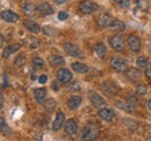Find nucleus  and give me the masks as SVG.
Returning a JSON list of instances; mask_svg holds the SVG:
<instances>
[{"mask_svg": "<svg viewBox=\"0 0 151 141\" xmlns=\"http://www.w3.org/2000/svg\"><path fill=\"white\" fill-rule=\"evenodd\" d=\"M24 61H26V56L24 54H19L17 58H15V60H14V65L15 66H22L23 64H24Z\"/></svg>", "mask_w": 151, "mask_h": 141, "instance_id": "30", "label": "nucleus"}, {"mask_svg": "<svg viewBox=\"0 0 151 141\" xmlns=\"http://www.w3.org/2000/svg\"><path fill=\"white\" fill-rule=\"evenodd\" d=\"M150 138H151V137H150Z\"/></svg>", "mask_w": 151, "mask_h": 141, "instance_id": "44", "label": "nucleus"}, {"mask_svg": "<svg viewBox=\"0 0 151 141\" xmlns=\"http://www.w3.org/2000/svg\"><path fill=\"white\" fill-rule=\"evenodd\" d=\"M7 128V125H6V122L2 119V118H0V131L1 132H4L5 130Z\"/></svg>", "mask_w": 151, "mask_h": 141, "instance_id": "36", "label": "nucleus"}, {"mask_svg": "<svg viewBox=\"0 0 151 141\" xmlns=\"http://www.w3.org/2000/svg\"><path fill=\"white\" fill-rule=\"evenodd\" d=\"M99 117L106 122H112L115 117V112L112 108H108V106H104L101 109H99V112H98Z\"/></svg>", "mask_w": 151, "mask_h": 141, "instance_id": "9", "label": "nucleus"}, {"mask_svg": "<svg viewBox=\"0 0 151 141\" xmlns=\"http://www.w3.org/2000/svg\"><path fill=\"white\" fill-rule=\"evenodd\" d=\"M93 52H94V54L98 58L102 59L106 56V52H107L106 45L104 43H98L96 45H94V48H93Z\"/></svg>", "mask_w": 151, "mask_h": 141, "instance_id": "17", "label": "nucleus"}, {"mask_svg": "<svg viewBox=\"0 0 151 141\" xmlns=\"http://www.w3.org/2000/svg\"><path fill=\"white\" fill-rule=\"evenodd\" d=\"M43 104H44V108H45L47 111H54V109L56 108V102L52 98H49V100L44 101Z\"/></svg>", "mask_w": 151, "mask_h": 141, "instance_id": "26", "label": "nucleus"}, {"mask_svg": "<svg viewBox=\"0 0 151 141\" xmlns=\"http://www.w3.org/2000/svg\"><path fill=\"white\" fill-rule=\"evenodd\" d=\"M0 16H1V19L4 21L9 22V23H15V22L19 21V15L17 13L12 12V11H4V12H1Z\"/></svg>", "mask_w": 151, "mask_h": 141, "instance_id": "13", "label": "nucleus"}, {"mask_svg": "<svg viewBox=\"0 0 151 141\" xmlns=\"http://www.w3.org/2000/svg\"><path fill=\"white\" fill-rule=\"evenodd\" d=\"M148 109L151 111V100H149V101H148Z\"/></svg>", "mask_w": 151, "mask_h": 141, "instance_id": "43", "label": "nucleus"}, {"mask_svg": "<svg viewBox=\"0 0 151 141\" xmlns=\"http://www.w3.org/2000/svg\"><path fill=\"white\" fill-rule=\"evenodd\" d=\"M64 120H65V115L62 111L58 112L56 116V119L52 124V130L54 131H59L62 128V126H64Z\"/></svg>", "mask_w": 151, "mask_h": 141, "instance_id": "16", "label": "nucleus"}, {"mask_svg": "<svg viewBox=\"0 0 151 141\" xmlns=\"http://www.w3.org/2000/svg\"><path fill=\"white\" fill-rule=\"evenodd\" d=\"M116 106H119L120 109H122V110H126V111H132V109H130V108H132V105H129V104H126V103H122V102H119V103H116Z\"/></svg>", "mask_w": 151, "mask_h": 141, "instance_id": "33", "label": "nucleus"}, {"mask_svg": "<svg viewBox=\"0 0 151 141\" xmlns=\"http://www.w3.org/2000/svg\"><path fill=\"white\" fill-rule=\"evenodd\" d=\"M95 20H96L98 26H100V27H108L109 28V26L113 22L114 19L109 14H107V13H101L100 15L96 16Z\"/></svg>", "mask_w": 151, "mask_h": 141, "instance_id": "10", "label": "nucleus"}, {"mask_svg": "<svg viewBox=\"0 0 151 141\" xmlns=\"http://www.w3.org/2000/svg\"><path fill=\"white\" fill-rule=\"evenodd\" d=\"M64 131H65V133L68 134V135H73L76 134V132H77V130H78V125L76 123L75 119H69V120H66L65 123H64Z\"/></svg>", "mask_w": 151, "mask_h": 141, "instance_id": "12", "label": "nucleus"}, {"mask_svg": "<svg viewBox=\"0 0 151 141\" xmlns=\"http://www.w3.org/2000/svg\"><path fill=\"white\" fill-rule=\"evenodd\" d=\"M56 1L57 5H63V4H65V2H68L69 0H55Z\"/></svg>", "mask_w": 151, "mask_h": 141, "instance_id": "41", "label": "nucleus"}, {"mask_svg": "<svg viewBox=\"0 0 151 141\" xmlns=\"http://www.w3.org/2000/svg\"><path fill=\"white\" fill-rule=\"evenodd\" d=\"M148 61H149L148 57H144V56L138 57V59H137V66H138V67L144 68V67H147V66H148Z\"/></svg>", "mask_w": 151, "mask_h": 141, "instance_id": "27", "label": "nucleus"}, {"mask_svg": "<svg viewBox=\"0 0 151 141\" xmlns=\"http://www.w3.org/2000/svg\"><path fill=\"white\" fill-rule=\"evenodd\" d=\"M38 12H40V14H41L42 16H48V15L54 14L55 9H54V7H52L50 4H48V2H42V4L38 6Z\"/></svg>", "mask_w": 151, "mask_h": 141, "instance_id": "14", "label": "nucleus"}, {"mask_svg": "<svg viewBox=\"0 0 151 141\" xmlns=\"http://www.w3.org/2000/svg\"><path fill=\"white\" fill-rule=\"evenodd\" d=\"M127 43H128V46L130 48L132 52H139V50L142 48V43H141V39L137 35L130 34L127 38Z\"/></svg>", "mask_w": 151, "mask_h": 141, "instance_id": "7", "label": "nucleus"}, {"mask_svg": "<svg viewBox=\"0 0 151 141\" xmlns=\"http://www.w3.org/2000/svg\"><path fill=\"white\" fill-rule=\"evenodd\" d=\"M33 66L35 68H42L44 66V60L42 58H40V57H35L33 59Z\"/></svg>", "mask_w": 151, "mask_h": 141, "instance_id": "28", "label": "nucleus"}, {"mask_svg": "<svg viewBox=\"0 0 151 141\" xmlns=\"http://www.w3.org/2000/svg\"><path fill=\"white\" fill-rule=\"evenodd\" d=\"M81 102H83L81 96H71L68 100V106H69L70 110H76L78 106L81 104Z\"/></svg>", "mask_w": 151, "mask_h": 141, "instance_id": "20", "label": "nucleus"}, {"mask_svg": "<svg viewBox=\"0 0 151 141\" xmlns=\"http://www.w3.org/2000/svg\"><path fill=\"white\" fill-rule=\"evenodd\" d=\"M43 34H45L47 36H50V37H55L59 34V31L57 30L56 28H52V27H49V26H45L43 28Z\"/></svg>", "mask_w": 151, "mask_h": 141, "instance_id": "25", "label": "nucleus"}, {"mask_svg": "<svg viewBox=\"0 0 151 141\" xmlns=\"http://www.w3.org/2000/svg\"><path fill=\"white\" fill-rule=\"evenodd\" d=\"M22 11H23V13H24L26 15L32 16V15H34L38 11V6H36V5H35L34 2H32V1H27V2H24V4L22 5Z\"/></svg>", "mask_w": 151, "mask_h": 141, "instance_id": "11", "label": "nucleus"}, {"mask_svg": "<svg viewBox=\"0 0 151 141\" xmlns=\"http://www.w3.org/2000/svg\"><path fill=\"white\" fill-rule=\"evenodd\" d=\"M59 83H60V82H59L58 80H56V81H54V82L51 83V88L54 89L55 91H58V90L60 89V85H59Z\"/></svg>", "mask_w": 151, "mask_h": 141, "instance_id": "35", "label": "nucleus"}, {"mask_svg": "<svg viewBox=\"0 0 151 141\" xmlns=\"http://www.w3.org/2000/svg\"><path fill=\"white\" fill-rule=\"evenodd\" d=\"M126 75H127V78L130 81H137V80H139L142 73H141V70H137V68H128V70H126Z\"/></svg>", "mask_w": 151, "mask_h": 141, "instance_id": "19", "label": "nucleus"}, {"mask_svg": "<svg viewBox=\"0 0 151 141\" xmlns=\"http://www.w3.org/2000/svg\"><path fill=\"white\" fill-rule=\"evenodd\" d=\"M63 48H64L65 52L68 53L69 56H71V57H75V58H84V53L81 52V50H80L77 45H75L73 43L66 42V43H64Z\"/></svg>", "mask_w": 151, "mask_h": 141, "instance_id": "4", "label": "nucleus"}, {"mask_svg": "<svg viewBox=\"0 0 151 141\" xmlns=\"http://www.w3.org/2000/svg\"><path fill=\"white\" fill-rule=\"evenodd\" d=\"M137 93H139V94H142V95H144V94H147V87H144V86H139L138 88H137V90H136Z\"/></svg>", "mask_w": 151, "mask_h": 141, "instance_id": "37", "label": "nucleus"}, {"mask_svg": "<svg viewBox=\"0 0 151 141\" xmlns=\"http://www.w3.org/2000/svg\"><path fill=\"white\" fill-rule=\"evenodd\" d=\"M23 26H24L26 29H28V30H29L30 33H33V34H38V33L41 31L40 26H38L35 21H32V20H28V19H27V20L23 21Z\"/></svg>", "mask_w": 151, "mask_h": 141, "instance_id": "15", "label": "nucleus"}, {"mask_svg": "<svg viewBox=\"0 0 151 141\" xmlns=\"http://www.w3.org/2000/svg\"><path fill=\"white\" fill-rule=\"evenodd\" d=\"M57 80L63 83V85H66L69 82H71L72 80V73L66 68H59L57 70Z\"/></svg>", "mask_w": 151, "mask_h": 141, "instance_id": "8", "label": "nucleus"}, {"mask_svg": "<svg viewBox=\"0 0 151 141\" xmlns=\"http://www.w3.org/2000/svg\"><path fill=\"white\" fill-rule=\"evenodd\" d=\"M49 64L52 66V67H60L65 64V60L63 57L60 56H50L49 57Z\"/></svg>", "mask_w": 151, "mask_h": 141, "instance_id": "21", "label": "nucleus"}, {"mask_svg": "<svg viewBox=\"0 0 151 141\" xmlns=\"http://www.w3.org/2000/svg\"><path fill=\"white\" fill-rule=\"evenodd\" d=\"M20 49H21V44H11V45H8V46L4 50V52H2V58L7 59L12 53L18 52Z\"/></svg>", "mask_w": 151, "mask_h": 141, "instance_id": "18", "label": "nucleus"}, {"mask_svg": "<svg viewBox=\"0 0 151 141\" xmlns=\"http://www.w3.org/2000/svg\"><path fill=\"white\" fill-rule=\"evenodd\" d=\"M109 64H111V67L116 72H126L128 70V65H127L126 60H123L122 58H119V57H112Z\"/></svg>", "mask_w": 151, "mask_h": 141, "instance_id": "6", "label": "nucleus"}, {"mask_svg": "<svg viewBox=\"0 0 151 141\" xmlns=\"http://www.w3.org/2000/svg\"><path fill=\"white\" fill-rule=\"evenodd\" d=\"M109 28H111L112 30H115V31H121V30L124 29V23L121 22V21H119V20H115V19H114L113 22H112L111 26H109Z\"/></svg>", "mask_w": 151, "mask_h": 141, "instance_id": "24", "label": "nucleus"}, {"mask_svg": "<svg viewBox=\"0 0 151 141\" xmlns=\"http://www.w3.org/2000/svg\"><path fill=\"white\" fill-rule=\"evenodd\" d=\"M88 100H90L91 104L94 108H96V109H101V108L106 106V101L99 94H96L95 91H93V90L88 91Z\"/></svg>", "mask_w": 151, "mask_h": 141, "instance_id": "5", "label": "nucleus"}, {"mask_svg": "<svg viewBox=\"0 0 151 141\" xmlns=\"http://www.w3.org/2000/svg\"><path fill=\"white\" fill-rule=\"evenodd\" d=\"M136 4H137V7L139 9H142V11H147L148 9V4L145 2V0H137Z\"/></svg>", "mask_w": 151, "mask_h": 141, "instance_id": "32", "label": "nucleus"}, {"mask_svg": "<svg viewBox=\"0 0 151 141\" xmlns=\"http://www.w3.org/2000/svg\"><path fill=\"white\" fill-rule=\"evenodd\" d=\"M121 8L123 9H128L130 7V0H114Z\"/></svg>", "mask_w": 151, "mask_h": 141, "instance_id": "29", "label": "nucleus"}, {"mask_svg": "<svg viewBox=\"0 0 151 141\" xmlns=\"http://www.w3.org/2000/svg\"><path fill=\"white\" fill-rule=\"evenodd\" d=\"M68 18H69V13H66V12H59L58 13V20L64 21V20H66Z\"/></svg>", "mask_w": 151, "mask_h": 141, "instance_id": "34", "label": "nucleus"}, {"mask_svg": "<svg viewBox=\"0 0 151 141\" xmlns=\"http://www.w3.org/2000/svg\"><path fill=\"white\" fill-rule=\"evenodd\" d=\"M2 44H4V37H2V35L0 34V49H1V46H2Z\"/></svg>", "mask_w": 151, "mask_h": 141, "instance_id": "42", "label": "nucleus"}, {"mask_svg": "<svg viewBox=\"0 0 151 141\" xmlns=\"http://www.w3.org/2000/svg\"><path fill=\"white\" fill-rule=\"evenodd\" d=\"M47 96V89L45 88H37L34 90V97L37 103H43L45 101Z\"/></svg>", "mask_w": 151, "mask_h": 141, "instance_id": "22", "label": "nucleus"}, {"mask_svg": "<svg viewBox=\"0 0 151 141\" xmlns=\"http://www.w3.org/2000/svg\"><path fill=\"white\" fill-rule=\"evenodd\" d=\"M68 90H69V91H80V90H81V87H80V85H79L78 82H73V83H71V85L69 86Z\"/></svg>", "mask_w": 151, "mask_h": 141, "instance_id": "31", "label": "nucleus"}, {"mask_svg": "<svg viewBox=\"0 0 151 141\" xmlns=\"http://www.w3.org/2000/svg\"><path fill=\"white\" fill-rule=\"evenodd\" d=\"M109 44L115 51L122 52L126 50V42L121 35H113L109 38Z\"/></svg>", "mask_w": 151, "mask_h": 141, "instance_id": "2", "label": "nucleus"}, {"mask_svg": "<svg viewBox=\"0 0 151 141\" xmlns=\"http://www.w3.org/2000/svg\"><path fill=\"white\" fill-rule=\"evenodd\" d=\"M72 70H76L77 73H80V74H85L88 72V67L85 65V64H81V63H73L71 65Z\"/></svg>", "mask_w": 151, "mask_h": 141, "instance_id": "23", "label": "nucleus"}, {"mask_svg": "<svg viewBox=\"0 0 151 141\" xmlns=\"http://www.w3.org/2000/svg\"><path fill=\"white\" fill-rule=\"evenodd\" d=\"M37 46H38V41L37 39H35V38H32L30 48H32V49H35V48H37Z\"/></svg>", "mask_w": 151, "mask_h": 141, "instance_id": "39", "label": "nucleus"}, {"mask_svg": "<svg viewBox=\"0 0 151 141\" xmlns=\"http://www.w3.org/2000/svg\"><path fill=\"white\" fill-rule=\"evenodd\" d=\"M98 137H99V131H98V128H96L95 126H93V125H87V126L84 128L80 139H81V140H94Z\"/></svg>", "mask_w": 151, "mask_h": 141, "instance_id": "3", "label": "nucleus"}, {"mask_svg": "<svg viewBox=\"0 0 151 141\" xmlns=\"http://www.w3.org/2000/svg\"><path fill=\"white\" fill-rule=\"evenodd\" d=\"M47 80H48V76H47L45 74H43V75H41V76L38 78V82H40V83H42V85H43V83H45V82H47Z\"/></svg>", "mask_w": 151, "mask_h": 141, "instance_id": "38", "label": "nucleus"}, {"mask_svg": "<svg viewBox=\"0 0 151 141\" xmlns=\"http://www.w3.org/2000/svg\"><path fill=\"white\" fill-rule=\"evenodd\" d=\"M99 9V5L91 0H84L79 4V11L83 14H92Z\"/></svg>", "mask_w": 151, "mask_h": 141, "instance_id": "1", "label": "nucleus"}, {"mask_svg": "<svg viewBox=\"0 0 151 141\" xmlns=\"http://www.w3.org/2000/svg\"><path fill=\"white\" fill-rule=\"evenodd\" d=\"M145 75H147L149 79H151V64L149 65V66H147V70H145Z\"/></svg>", "mask_w": 151, "mask_h": 141, "instance_id": "40", "label": "nucleus"}]
</instances>
